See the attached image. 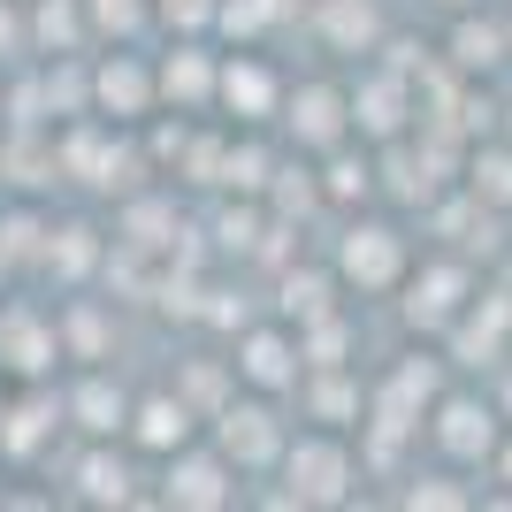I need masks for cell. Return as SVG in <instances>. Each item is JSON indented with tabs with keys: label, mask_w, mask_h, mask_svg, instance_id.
I'll use <instances>...</instances> for the list:
<instances>
[{
	"label": "cell",
	"mask_w": 512,
	"mask_h": 512,
	"mask_svg": "<svg viewBox=\"0 0 512 512\" xmlns=\"http://www.w3.org/2000/svg\"><path fill=\"white\" fill-rule=\"evenodd\" d=\"M283 490L299 497V505H321V512H344L352 505V451L337 436H306V444L283 451Z\"/></svg>",
	"instance_id": "cell-1"
},
{
	"label": "cell",
	"mask_w": 512,
	"mask_h": 512,
	"mask_svg": "<svg viewBox=\"0 0 512 512\" xmlns=\"http://www.w3.org/2000/svg\"><path fill=\"white\" fill-rule=\"evenodd\" d=\"M230 459L222 451H176L169 482H161V505L169 512H230Z\"/></svg>",
	"instance_id": "cell-2"
},
{
	"label": "cell",
	"mask_w": 512,
	"mask_h": 512,
	"mask_svg": "<svg viewBox=\"0 0 512 512\" xmlns=\"http://www.w3.org/2000/svg\"><path fill=\"white\" fill-rule=\"evenodd\" d=\"M214 444H222V459L230 467H268V459H283V428H276V406H237L230 398V413L214 421Z\"/></svg>",
	"instance_id": "cell-3"
},
{
	"label": "cell",
	"mask_w": 512,
	"mask_h": 512,
	"mask_svg": "<svg viewBox=\"0 0 512 512\" xmlns=\"http://www.w3.org/2000/svg\"><path fill=\"white\" fill-rule=\"evenodd\" d=\"M436 436H444L451 459H497V413H482L474 398H451L444 413H436Z\"/></svg>",
	"instance_id": "cell-4"
},
{
	"label": "cell",
	"mask_w": 512,
	"mask_h": 512,
	"mask_svg": "<svg viewBox=\"0 0 512 512\" xmlns=\"http://www.w3.org/2000/svg\"><path fill=\"white\" fill-rule=\"evenodd\" d=\"M398 268H406V253H398V230H352V237H344V276L360 283V291H383V283H398Z\"/></svg>",
	"instance_id": "cell-5"
},
{
	"label": "cell",
	"mask_w": 512,
	"mask_h": 512,
	"mask_svg": "<svg viewBox=\"0 0 512 512\" xmlns=\"http://www.w3.org/2000/svg\"><path fill=\"white\" fill-rule=\"evenodd\" d=\"M237 375H245L253 390H283L291 375H299V344L276 337V329H253V337L237 344Z\"/></svg>",
	"instance_id": "cell-6"
},
{
	"label": "cell",
	"mask_w": 512,
	"mask_h": 512,
	"mask_svg": "<svg viewBox=\"0 0 512 512\" xmlns=\"http://www.w3.org/2000/svg\"><path fill=\"white\" fill-rule=\"evenodd\" d=\"M459 299H467V276H459L451 260H436V268H428V276L413 283V299H406V321H413V329H451Z\"/></svg>",
	"instance_id": "cell-7"
},
{
	"label": "cell",
	"mask_w": 512,
	"mask_h": 512,
	"mask_svg": "<svg viewBox=\"0 0 512 512\" xmlns=\"http://www.w3.org/2000/svg\"><path fill=\"white\" fill-rule=\"evenodd\" d=\"M192 421L199 413L184 406V398H146V406L130 413V436L146 451H192Z\"/></svg>",
	"instance_id": "cell-8"
},
{
	"label": "cell",
	"mask_w": 512,
	"mask_h": 512,
	"mask_svg": "<svg viewBox=\"0 0 512 512\" xmlns=\"http://www.w3.org/2000/svg\"><path fill=\"white\" fill-rule=\"evenodd\" d=\"M77 497H85L92 512H130L138 505V482H130V467L115 451H92L85 467H77Z\"/></svg>",
	"instance_id": "cell-9"
},
{
	"label": "cell",
	"mask_w": 512,
	"mask_h": 512,
	"mask_svg": "<svg viewBox=\"0 0 512 512\" xmlns=\"http://www.w3.org/2000/svg\"><path fill=\"white\" fill-rule=\"evenodd\" d=\"M291 130H299V146H337L344 138V100L329 85H306L291 100Z\"/></svg>",
	"instance_id": "cell-10"
},
{
	"label": "cell",
	"mask_w": 512,
	"mask_h": 512,
	"mask_svg": "<svg viewBox=\"0 0 512 512\" xmlns=\"http://www.w3.org/2000/svg\"><path fill=\"white\" fill-rule=\"evenodd\" d=\"M69 413H77V428L85 436H115V428H130V398L107 375H92V383H77V398H69Z\"/></svg>",
	"instance_id": "cell-11"
},
{
	"label": "cell",
	"mask_w": 512,
	"mask_h": 512,
	"mask_svg": "<svg viewBox=\"0 0 512 512\" xmlns=\"http://www.w3.org/2000/svg\"><path fill=\"white\" fill-rule=\"evenodd\" d=\"M352 123H360L367 138H398V123H406V77H375V85L352 100Z\"/></svg>",
	"instance_id": "cell-12"
},
{
	"label": "cell",
	"mask_w": 512,
	"mask_h": 512,
	"mask_svg": "<svg viewBox=\"0 0 512 512\" xmlns=\"http://www.w3.org/2000/svg\"><path fill=\"white\" fill-rule=\"evenodd\" d=\"M54 360V337H46L31 314H0V367H16V375H39Z\"/></svg>",
	"instance_id": "cell-13"
},
{
	"label": "cell",
	"mask_w": 512,
	"mask_h": 512,
	"mask_svg": "<svg viewBox=\"0 0 512 512\" xmlns=\"http://www.w3.org/2000/svg\"><path fill=\"white\" fill-rule=\"evenodd\" d=\"M321 31H329V46H344V54H360L375 31H383V16H375V0H329V16H321Z\"/></svg>",
	"instance_id": "cell-14"
},
{
	"label": "cell",
	"mask_w": 512,
	"mask_h": 512,
	"mask_svg": "<svg viewBox=\"0 0 512 512\" xmlns=\"http://www.w3.org/2000/svg\"><path fill=\"white\" fill-rule=\"evenodd\" d=\"M92 92H100L107 107H115V115H146V69H130V62H107L100 77H92Z\"/></svg>",
	"instance_id": "cell-15"
},
{
	"label": "cell",
	"mask_w": 512,
	"mask_h": 512,
	"mask_svg": "<svg viewBox=\"0 0 512 512\" xmlns=\"http://www.w3.org/2000/svg\"><path fill=\"white\" fill-rule=\"evenodd\" d=\"M222 100H230L237 115H268L276 85H268V69H260V62H230V69H222Z\"/></svg>",
	"instance_id": "cell-16"
},
{
	"label": "cell",
	"mask_w": 512,
	"mask_h": 512,
	"mask_svg": "<svg viewBox=\"0 0 512 512\" xmlns=\"http://www.w3.org/2000/svg\"><path fill=\"white\" fill-rule=\"evenodd\" d=\"M283 314L291 321H306V329H314V321H329V276H314V268H299V276H283Z\"/></svg>",
	"instance_id": "cell-17"
},
{
	"label": "cell",
	"mask_w": 512,
	"mask_h": 512,
	"mask_svg": "<svg viewBox=\"0 0 512 512\" xmlns=\"http://www.w3.org/2000/svg\"><path fill=\"white\" fill-rule=\"evenodd\" d=\"M451 62H459V69L505 62V31H497V23H459V31H451Z\"/></svg>",
	"instance_id": "cell-18"
},
{
	"label": "cell",
	"mask_w": 512,
	"mask_h": 512,
	"mask_svg": "<svg viewBox=\"0 0 512 512\" xmlns=\"http://www.w3.org/2000/svg\"><path fill=\"white\" fill-rule=\"evenodd\" d=\"M398 512H474V497L459 482H444V474H421V482H406Z\"/></svg>",
	"instance_id": "cell-19"
},
{
	"label": "cell",
	"mask_w": 512,
	"mask_h": 512,
	"mask_svg": "<svg viewBox=\"0 0 512 512\" xmlns=\"http://www.w3.org/2000/svg\"><path fill=\"white\" fill-rule=\"evenodd\" d=\"M383 184H390L398 199H428V192H436L428 161H421V153H406V146H398V153H383Z\"/></svg>",
	"instance_id": "cell-20"
},
{
	"label": "cell",
	"mask_w": 512,
	"mask_h": 512,
	"mask_svg": "<svg viewBox=\"0 0 512 512\" xmlns=\"http://www.w3.org/2000/svg\"><path fill=\"white\" fill-rule=\"evenodd\" d=\"M46 428H54V413H46V406H16L8 421H0V451H16V459H31Z\"/></svg>",
	"instance_id": "cell-21"
},
{
	"label": "cell",
	"mask_w": 512,
	"mask_h": 512,
	"mask_svg": "<svg viewBox=\"0 0 512 512\" xmlns=\"http://www.w3.org/2000/svg\"><path fill=\"white\" fill-rule=\"evenodd\" d=\"M161 92H169V100H207V92H214V69L199 62V54H176V62L161 69Z\"/></svg>",
	"instance_id": "cell-22"
},
{
	"label": "cell",
	"mask_w": 512,
	"mask_h": 512,
	"mask_svg": "<svg viewBox=\"0 0 512 512\" xmlns=\"http://www.w3.org/2000/svg\"><path fill=\"white\" fill-rule=\"evenodd\" d=\"M474 199H490V207H512V153H474Z\"/></svg>",
	"instance_id": "cell-23"
},
{
	"label": "cell",
	"mask_w": 512,
	"mask_h": 512,
	"mask_svg": "<svg viewBox=\"0 0 512 512\" xmlns=\"http://www.w3.org/2000/svg\"><path fill=\"white\" fill-rule=\"evenodd\" d=\"M92 253H100V245H92V230H85V222H69V230L54 237V245H46L54 276H85V268H92Z\"/></svg>",
	"instance_id": "cell-24"
},
{
	"label": "cell",
	"mask_w": 512,
	"mask_h": 512,
	"mask_svg": "<svg viewBox=\"0 0 512 512\" xmlns=\"http://www.w3.org/2000/svg\"><path fill=\"white\" fill-rule=\"evenodd\" d=\"M169 230H176V214L161 207V199H138V207H130V245H138V253H146V245H169Z\"/></svg>",
	"instance_id": "cell-25"
},
{
	"label": "cell",
	"mask_w": 512,
	"mask_h": 512,
	"mask_svg": "<svg viewBox=\"0 0 512 512\" xmlns=\"http://www.w3.org/2000/svg\"><path fill=\"white\" fill-rule=\"evenodd\" d=\"M344 344H352V329H344V321H314V329H306V344H299V360L337 367V360H344Z\"/></svg>",
	"instance_id": "cell-26"
},
{
	"label": "cell",
	"mask_w": 512,
	"mask_h": 512,
	"mask_svg": "<svg viewBox=\"0 0 512 512\" xmlns=\"http://www.w3.org/2000/svg\"><path fill=\"white\" fill-rule=\"evenodd\" d=\"M306 406H314L321 421H344V413L360 406V390H352V383H337V375H321V383L306 390Z\"/></svg>",
	"instance_id": "cell-27"
},
{
	"label": "cell",
	"mask_w": 512,
	"mask_h": 512,
	"mask_svg": "<svg viewBox=\"0 0 512 512\" xmlns=\"http://www.w3.org/2000/svg\"><path fill=\"white\" fill-rule=\"evenodd\" d=\"M222 184H237V192H260V184H268V153H260V146H237V153H230V169H222Z\"/></svg>",
	"instance_id": "cell-28"
},
{
	"label": "cell",
	"mask_w": 512,
	"mask_h": 512,
	"mask_svg": "<svg viewBox=\"0 0 512 512\" xmlns=\"http://www.w3.org/2000/svg\"><path fill=\"white\" fill-rule=\"evenodd\" d=\"M39 39L46 46H77V8H69V0H39Z\"/></svg>",
	"instance_id": "cell-29"
},
{
	"label": "cell",
	"mask_w": 512,
	"mask_h": 512,
	"mask_svg": "<svg viewBox=\"0 0 512 512\" xmlns=\"http://www.w3.org/2000/svg\"><path fill=\"white\" fill-rule=\"evenodd\" d=\"M8 169H16V184H46V176H54V153H39L31 138H16V146H8Z\"/></svg>",
	"instance_id": "cell-30"
},
{
	"label": "cell",
	"mask_w": 512,
	"mask_h": 512,
	"mask_svg": "<svg viewBox=\"0 0 512 512\" xmlns=\"http://www.w3.org/2000/svg\"><path fill=\"white\" fill-rule=\"evenodd\" d=\"M138 16H146L138 0H92V23H100V31H138Z\"/></svg>",
	"instance_id": "cell-31"
},
{
	"label": "cell",
	"mask_w": 512,
	"mask_h": 512,
	"mask_svg": "<svg viewBox=\"0 0 512 512\" xmlns=\"http://www.w3.org/2000/svg\"><path fill=\"white\" fill-rule=\"evenodd\" d=\"M85 69H54V77H46V100H54V107H85Z\"/></svg>",
	"instance_id": "cell-32"
},
{
	"label": "cell",
	"mask_w": 512,
	"mask_h": 512,
	"mask_svg": "<svg viewBox=\"0 0 512 512\" xmlns=\"http://www.w3.org/2000/svg\"><path fill=\"white\" fill-rule=\"evenodd\" d=\"M69 344H77L85 360H100V344H107V321H100V314H92V306H85V314L69 321Z\"/></svg>",
	"instance_id": "cell-33"
},
{
	"label": "cell",
	"mask_w": 512,
	"mask_h": 512,
	"mask_svg": "<svg viewBox=\"0 0 512 512\" xmlns=\"http://www.w3.org/2000/svg\"><path fill=\"white\" fill-rule=\"evenodd\" d=\"M276 207H283V214H306V207H314V184H306L299 169H283V184H276Z\"/></svg>",
	"instance_id": "cell-34"
},
{
	"label": "cell",
	"mask_w": 512,
	"mask_h": 512,
	"mask_svg": "<svg viewBox=\"0 0 512 512\" xmlns=\"http://www.w3.org/2000/svg\"><path fill=\"white\" fill-rule=\"evenodd\" d=\"M31 245H39V222H31V214H8V222H0V253H31Z\"/></svg>",
	"instance_id": "cell-35"
},
{
	"label": "cell",
	"mask_w": 512,
	"mask_h": 512,
	"mask_svg": "<svg viewBox=\"0 0 512 512\" xmlns=\"http://www.w3.org/2000/svg\"><path fill=\"white\" fill-rule=\"evenodd\" d=\"M222 245H230V253H253V245H260V222H253V214H222Z\"/></svg>",
	"instance_id": "cell-36"
},
{
	"label": "cell",
	"mask_w": 512,
	"mask_h": 512,
	"mask_svg": "<svg viewBox=\"0 0 512 512\" xmlns=\"http://www.w3.org/2000/svg\"><path fill=\"white\" fill-rule=\"evenodd\" d=\"M329 192L337 199H367V169L360 161H337V169H329Z\"/></svg>",
	"instance_id": "cell-37"
},
{
	"label": "cell",
	"mask_w": 512,
	"mask_h": 512,
	"mask_svg": "<svg viewBox=\"0 0 512 512\" xmlns=\"http://www.w3.org/2000/svg\"><path fill=\"white\" fill-rule=\"evenodd\" d=\"M161 16L169 23H207V16H222L214 0H161Z\"/></svg>",
	"instance_id": "cell-38"
},
{
	"label": "cell",
	"mask_w": 512,
	"mask_h": 512,
	"mask_svg": "<svg viewBox=\"0 0 512 512\" xmlns=\"http://www.w3.org/2000/svg\"><path fill=\"white\" fill-rule=\"evenodd\" d=\"M39 107H46V85H23L16 92V123H39Z\"/></svg>",
	"instance_id": "cell-39"
},
{
	"label": "cell",
	"mask_w": 512,
	"mask_h": 512,
	"mask_svg": "<svg viewBox=\"0 0 512 512\" xmlns=\"http://www.w3.org/2000/svg\"><path fill=\"white\" fill-rule=\"evenodd\" d=\"M474 512H512V490H497V497H482Z\"/></svg>",
	"instance_id": "cell-40"
},
{
	"label": "cell",
	"mask_w": 512,
	"mask_h": 512,
	"mask_svg": "<svg viewBox=\"0 0 512 512\" xmlns=\"http://www.w3.org/2000/svg\"><path fill=\"white\" fill-rule=\"evenodd\" d=\"M0 46H16V16H8V0H0Z\"/></svg>",
	"instance_id": "cell-41"
},
{
	"label": "cell",
	"mask_w": 512,
	"mask_h": 512,
	"mask_svg": "<svg viewBox=\"0 0 512 512\" xmlns=\"http://www.w3.org/2000/svg\"><path fill=\"white\" fill-rule=\"evenodd\" d=\"M344 512H383V505H367V497H352V505H344Z\"/></svg>",
	"instance_id": "cell-42"
},
{
	"label": "cell",
	"mask_w": 512,
	"mask_h": 512,
	"mask_svg": "<svg viewBox=\"0 0 512 512\" xmlns=\"http://www.w3.org/2000/svg\"><path fill=\"white\" fill-rule=\"evenodd\" d=\"M130 512H169V505H146V497H138V505H130Z\"/></svg>",
	"instance_id": "cell-43"
},
{
	"label": "cell",
	"mask_w": 512,
	"mask_h": 512,
	"mask_svg": "<svg viewBox=\"0 0 512 512\" xmlns=\"http://www.w3.org/2000/svg\"><path fill=\"white\" fill-rule=\"evenodd\" d=\"M0 421H8V413H0Z\"/></svg>",
	"instance_id": "cell-44"
},
{
	"label": "cell",
	"mask_w": 512,
	"mask_h": 512,
	"mask_svg": "<svg viewBox=\"0 0 512 512\" xmlns=\"http://www.w3.org/2000/svg\"><path fill=\"white\" fill-rule=\"evenodd\" d=\"M451 8H459V0H451Z\"/></svg>",
	"instance_id": "cell-45"
}]
</instances>
